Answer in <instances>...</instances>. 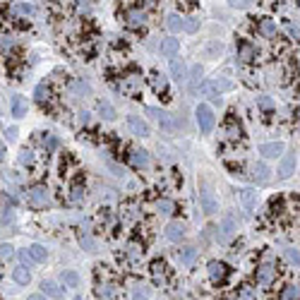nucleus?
<instances>
[{
  "mask_svg": "<svg viewBox=\"0 0 300 300\" xmlns=\"http://www.w3.org/2000/svg\"><path fill=\"white\" fill-rule=\"evenodd\" d=\"M27 255L31 257V262H43L48 252H46V247H43V245L34 243V245H29V247H27Z\"/></svg>",
  "mask_w": 300,
  "mask_h": 300,
  "instance_id": "obj_27",
  "label": "nucleus"
},
{
  "mask_svg": "<svg viewBox=\"0 0 300 300\" xmlns=\"http://www.w3.org/2000/svg\"><path fill=\"white\" fill-rule=\"evenodd\" d=\"M34 96H36V101H39L41 106H48V104H51V86H48V84H39L36 91H34Z\"/></svg>",
  "mask_w": 300,
  "mask_h": 300,
  "instance_id": "obj_24",
  "label": "nucleus"
},
{
  "mask_svg": "<svg viewBox=\"0 0 300 300\" xmlns=\"http://www.w3.org/2000/svg\"><path fill=\"white\" fill-rule=\"evenodd\" d=\"M0 46L7 51V48H12V46H15V41H12L10 36H0Z\"/></svg>",
  "mask_w": 300,
  "mask_h": 300,
  "instance_id": "obj_50",
  "label": "nucleus"
},
{
  "mask_svg": "<svg viewBox=\"0 0 300 300\" xmlns=\"http://www.w3.org/2000/svg\"><path fill=\"white\" fill-rule=\"evenodd\" d=\"M228 5H231V7H247L250 0H228Z\"/></svg>",
  "mask_w": 300,
  "mask_h": 300,
  "instance_id": "obj_51",
  "label": "nucleus"
},
{
  "mask_svg": "<svg viewBox=\"0 0 300 300\" xmlns=\"http://www.w3.org/2000/svg\"><path fill=\"white\" fill-rule=\"evenodd\" d=\"M204 96H209V99H218V89L214 86L212 82H199V86H197Z\"/></svg>",
  "mask_w": 300,
  "mask_h": 300,
  "instance_id": "obj_38",
  "label": "nucleus"
},
{
  "mask_svg": "<svg viewBox=\"0 0 300 300\" xmlns=\"http://www.w3.org/2000/svg\"><path fill=\"white\" fill-rule=\"evenodd\" d=\"M231 300H238V298H231Z\"/></svg>",
  "mask_w": 300,
  "mask_h": 300,
  "instance_id": "obj_61",
  "label": "nucleus"
},
{
  "mask_svg": "<svg viewBox=\"0 0 300 300\" xmlns=\"http://www.w3.org/2000/svg\"><path fill=\"white\" fill-rule=\"evenodd\" d=\"M82 197H84V188L82 185H75V188H72V194H70V199H72V202H80Z\"/></svg>",
  "mask_w": 300,
  "mask_h": 300,
  "instance_id": "obj_45",
  "label": "nucleus"
},
{
  "mask_svg": "<svg viewBox=\"0 0 300 300\" xmlns=\"http://www.w3.org/2000/svg\"><path fill=\"white\" fill-rule=\"evenodd\" d=\"M12 257H15V247L10 243H2L0 245V259H12Z\"/></svg>",
  "mask_w": 300,
  "mask_h": 300,
  "instance_id": "obj_43",
  "label": "nucleus"
},
{
  "mask_svg": "<svg viewBox=\"0 0 300 300\" xmlns=\"http://www.w3.org/2000/svg\"><path fill=\"white\" fill-rule=\"evenodd\" d=\"M183 29H185V31H197V29H199V20H185V24H183Z\"/></svg>",
  "mask_w": 300,
  "mask_h": 300,
  "instance_id": "obj_47",
  "label": "nucleus"
},
{
  "mask_svg": "<svg viewBox=\"0 0 300 300\" xmlns=\"http://www.w3.org/2000/svg\"><path fill=\"white\" fill-rule=\"evenodd\" d=\"M156 212H159V214H164V216L175 214V202H173V199H168V197L156 199Z\"/></svg>",
  "mask_w": 300,
  "mask_h": 300,
  "instance_id": "obj_23",
  "label": "nucleus"
},
{
  "mask_svg": "<svg viewBox=\"0 0 300 300\" xmlns=\"http://www.w3.org/2000/svg\"><path fill=\"white\" fill-rule=\"evenodd\" d=\"M12 279L20 283V286H27L29 281H31V274H29V269L22 264V267H15V272H12Z\"/></svg>",
  "mask_w": 300,
  "mask_h": 300,
  "instance_id": "obj_31",
  "label": "nucleus"
},
{
  "mask_svg": "<svg viewBox=\"0 0 300 300\" xmlns=\"http://www.w3.org/2000/svg\"><path fill=\"white\" fill-rule=\"evenodd\" d=\"M240 202H243V207H245L247 212H252V209L257 207V192H252V190H240Z\"/></svg>",
  "mask_w": 300,
  "mask_h": 300,
  "instance_id": "obj_28",
  "label": "nucleus"
},
{
  "mask_svg": "<svg viewBox=\"0 0 300 300\" xmlns=\"http://www.w3.org/2000/svg\"><path fill=\"white\" fill-rule=\"evenodd\" d=\"M194 259H197V250L194 247H183L178 252V262L180 264H194Z\"/></svg>",
  "mask_w": 300,
  "mask_h": 300,
  "instance_id": "obj_30",
  "label": "nucleus"
},
{
  "mask_svg": "<svg viewBox=\"0 0 300 300\" xmlns=\"http://www.w3.org/2000/svg\"><path fill=\"white\" fill-rule=\"evenodd\" d=\"M142 75L139 72H128V75H123V80H120V89H123V94H128V96H137L139 91H142Z\"/></svg>",
  "mask_w": 300,
  "mask_h": 300,
  "instance_id": "obj_2",
  "label": "nucleus"
},
{
  "mask_svg": "<svg viewBox=\"0 0 300 300\" xmlns=\"http://www.w3.org/2000/svg\"><path fill=\"white\" fill-rule=\"evenodd\" d=\"M178 51H180L178 39H164V41H161V53H164L166 58H173Z\"/></svg>",
  "mask_w": 300,
  "mask_h": 300,
  "instance_id": "obj_25",
  "label": "nucleus"
},
{
  "mask_svg": "<svg viewBox=\"0 0 300 300\" xmlns=\"http://www.w3.org/2000/svg\"><path fill=\"white\" fill-rule=\"evenodd\" d=\"M123 20H125V24L132 29H139L144 22H147V12L142 10V7H130V10H125L123 12Z\"/></svg>",
  "mask_w": 300,
  "mask_h": 300,
  "instance_id": "obj_6",
  "label": "nucleus"
},
{
  "mask_svg": "<svg viewBox=\"0 0 300 300\" xmlns=\"http://www.w3.org/2000/svg\"><path fill=\"white\" fill-rule=\"evenodd\" d=\"M199 202H202V212L204 214H216L218 212V204H216V197H214V192L212 188L207 185V183H202V188H199Z\"/></svg>",
  "mask_w": 300,
  "mask_h": 300,
  "instance_id": "obj_4",
  "label": "nucleus"
},
{
  "mask_svg": "<svg viewBox=\"0 0 300 300\" xmlns=\"http://www.w3.org/2000/svg\"><path fill=\"white\" fill-rule=\"evenodd\" d=\"M283 159H281V166H279V178L281 180H286V178H291L293 173H296V164H298V154L296 151H288V154H281Z\"/></svg>",
  "mask_w": 300,
  "mask_h": 300,
  "instance_id": "obj_5",
  "label": "nucleus"
},
{
  "mask_svg": "<svg viewBox=\"0 0 300 300\" xmlns=\"http://www.w3.org/2000/svg\"><path fill=\"white\" fill-rule=\"evenodd\" d=\"M123 218H125V221H135L137 218V202H125V204H123Z\"/></svg>",
  "mask_w": 300,
  "mask_h": 300,
  "instance_id": "obj_37",
  "label": "nucleus"
},
{
  "mask_svg": "<svg viewBox=\"0 0 300 300\" xmlns=\"http://www.w3.org/2000/svg\"><path fill=\"white\" fill-rule=\"evenodd\" d=\"M166 238L168 240H173V243H180L183 238H185V223H180V221H173V223H168L166 226Z\"/></svg>",
  "mask_w": 300,
  "mask_h": 300,
  "instance_id": "obj_12",
  "label": "nucleus"
},
{
  "mask_svg": "<svg viewBox=\"0 0 300 300\" xmlns=\"http://www.w3.org/2000/svg\"><path fill=\"white\" fill-rule=\"evenodd\" d=\"M80 245H82L84 250H89V252H94V247H96V243H94V238H91V233H86V231H80Z\"/></svg>",
  "mask_w": 300,
  "mask_h": 300,
  "instance_id": "obj_39",
  "label": "nucleus"
},
{
  "mask_svg": "<svg viewBox=\"0 0 300 300\" xmlns=\"http://www.w3.org/2000/svg\"><path fill=\"white\" fill-rule=\"evenodd\" d=\"M283 142H267V144H262L259 147V154L264 156V159H279L281 154H283Z\"/></svg>",
  "mask_w": 300,
  "mask_h": 300,
  "instance_id": "obj_13",
  "label": "nucleus"
},
{
  "mask_svg": "<svg viewBox=\"0 0 300 300\" xmlns=\"http://www.w3.org/2000/svg\"><path fill=\"white\" fill-rule=\"evenodd\" d=\"M80 123H89V113H86V110L80 113Z\"/></svg>",
  "mask_w": 300,
  "mask_h": 300,
  "instance_id": "obj_57",
  "label": "nucleus"
},
{
  "mask_svg": "<svg viewBox=\"0 0 300 300\" xmlns=\"http://www.w3.org/2000/svg\"><path fill=\"white\" fill-rule=\"evenodd\" d=\"M10 108H12V115H15V118H24V115H27V101H24L22 96H12Z\"/></svg>",
  "mask_w": 300,
  "mask_h": 300,
  "instance_id": "obj_21",
  "label": "nucleus"
},
{
  "mask_svg": "<svg viewBox=\"0 0 300 300\" xmlns=\"http://www.w3.org/2000/svg\"><path fill=\"white\" fill-rule=\"evenodd\" d=\"M281 300H298V286H286L283 291H281Z\"/></svg>",
  "mask_w": 300,
  "mask_h": 300,
  "instance_id": "obj_42",
  "label": "nucleus"
},
{
  "mask_svg": "<svg viewBox=\"0 0 300 300\" xmlns=\"http://www.w3.org/2000/svg\"><path fill=\"white\" fill-rule=\"evenodd\" d=\"M132 300H149V298H147V296H135Z\"/></svg>",
  "mask_w": 300,
  "mask_h": 300,
  "instance_id": "obj_60",
  "label": "nucleus"
},
{
  "mask_svg": "<svg viewBox=\"0 0 300 300\" xmlns=\"http://www.w3.org/2000/svg\"><path fill=\"white\" fill-rule=\"evenodd\" d=\"M63 283L67 288H77L80 286V274L77 272H63Z\"/></svg>",
  "mask_w": 300,
  "mask_h": 300,
  "instance_id": "obj_36",
  "label": "nucleus"
},
{
  "mask_svg": "<svg viewBox=\"0 0 300 300\" xmlns=\"http://www.w3.org/2000/svg\"><path fill=\"white\" fill-rule=\"evenodd\" d=\"M12 12L20 17H31V15H36V7L31 2H17V5H12Z\"/></svg>",
  "mask_w": 300,
  "mask_h": 300,
  "instance_id": "obj_29",
  "label": "nucleus"
},
{
  "mask_svg": "<svg viewBox=\"0 0 300 300\" xmlns=\"http://www.w3.org/2000/svg\"><path fill=\"white\" fill-rule=\"evenodd\" d=\"M175 2H178V7H183V10H192V7H194L192 0H175Z\"/></svg>",
  "mask_w": 300,
  "mask_h": 300,
  "instance_id": "obj_52",
  "label": "nucleus"
},
{
  "mask_svg": "<svg viewBox=\"0 0 300 300\" xmlns=\"http://www.w3.org/2000/svg\"><path fill=\"white\" fill-rule=\"evenodd\" d=\"M149 272H151V279H154V283L156 286H161L166 281V264H164V259H154L151 264H149Z\"/></svg>",
  "mask_w": 300,
  "mask_h": 300,
  "instance_id": "obj_14",
  "label": "nucleus"
},
{
  "mask_svg": "<svg viewBox=\"0 0 300 300\" xmlns=\"http://www.w3.org/2000/svg\"><path fill=\"white\" fill-rule=\"evenodd\" d=\"M0 274H2V269H0Z\"/></svg>",
  "mask_w": 300,
  "mask_h": 300,
  "instance_id": "obj_62",
  "label": "nucleus"
},
{
  "mask_svg": "<svg viewBox=\"0 0 300 300\" xmlns=\"http://www.w3.org/2000/svg\"><path fill=\"white\" fill-rule=\"evenodd\" d=\"M288 259L298 267V250H296V247H291V250H288Z\"/></svg>",
  "mask_w": 300,
  "mask_h": 300,
  "instance_id": "obj_53",
  "label": "nucleus"
},
{
  "mask_svg": "<svg viewBox=\"0 0 300 300\" xmlns=\"http://www.w3.org/2000/svg\"><path fill=\"white\" fill-rule=\"evenodd\" d=\"M41 288H43V293H46V296H48V298H63V291H60V288H58V286H55L53 281H43V283H41Z\"/></svg>",
  "mask_w": 300,
  "mask_h": 300,
  "instance_id": "obj_34",
  "label": "nucleus"
},
{
  "mask_svg": "<svg viewBox=\"0 0 300 300\" xmlns=\"http://www.w3.org/2000/svg\"><path fill=\"white\" fill-rule=\"evenodd\" d=\"M27 199L31 207H36V209H43L48 202H51V192L46 185H34L31 190L27 192Z\"/></svg>",
  "mask_w": 300,
  "mask_h": 300,
  "instance_id": "obj_3",
  "label": "nucleus"
},
{
  "mask_svg": "<svg viewBox=\"0 0 300 300\" xmlns=\"http://www.w3.org/2000/svg\"><path fill=\"white\" fill-rule=\"evenodd\" d=\"M214 86H216V89H231L233 84L228 82V80H216V84H214Z\"/></svg>",
  "mask_w": 300,
  "mask_h": 300,
  "instance_id": "obj_54",
  "label": "nucleus"
},
{
  "mask_svg": "<svg viewBox=\"0 0 300 300\" xmlns=\"http://www.w3.org/2000/svg\"><path fill=\"white\" fill-rule=\"evenodd\" d=\"M149 84H151V89L156 94H166V89H168V82H166V77L161 72H151L149 75Z\"/></svg>",
  "mask_w": 300,
  "mask_h": 300,
  "instance_id": "obj_20",
  "label": "nucleus"
},
{
  "mask_svg": "<svg viewBox=\"0 0 300 300\" xmlns=\"http://www.w3.org/2000/svg\"><path fill=\"white\" fill-rule=\"evenodd\" d=\"M276 274H279V269L274 267L272 262H267V264H262L259 269H257V281H259V286H272L274 281H276Z\"/></svg>",
  "mask_w": 300,
  "mask_h": 300,
  "instance_id": "obj_7",
  "label": "nucleus"
},
{
  "mask_svg": "<svg viewBox=\"0 0 300 300\" xmlns=\"http://www.w3.org/2000/svg\"><path fill=\"white\" fill-rule=\"evenodd\" d=\"M27 300H46V298H43V296H29Z\"/></svg>",
  "mask_w": 300,
  "mask_h": 300,
  "instance_id": "obj_58",
  "label": "nucleus"
},
{
  "mask_svg": "<svg viewBox=\"0 0 300 300\" xmlns=\"http://www.w3.org/2000/svg\"><path fill=\"white\" fill-rule=\"evenodd\" d=\"M226 137H228L231 142H238V139L243 137V128H240V123L228 120V123H226Z\"/></svg>",
  "mask_w": 300,
  "mask_h": 300,
  "instance_id": "obj_26",
  "label": "nucleus"
},
{
  "mask_svg": "<svg viewBox=\"0 0 300 300\" xmlns=\"http://www.w3.org/2000/svg\"><path fill=\"white\" fill-rule=\"evenodd\" d=\"M147 110H149V115H154V118L159 120V125L164 128L168 135H171V132H175V123H173L171 113H166V110H159V108H147Z\"/></svg>",
  "mask_w": 300,
  "mask_h": 300,
  "instance_id": "obj_10",
  "label": "nucleus"
},
{
  "mask_svg": "<svg viewBox=\"0 0 300 300\" xmlns=\"http://www.w3.org/2000/svg\"><path fill=\"white\" fill-rule=\"evenodd\" d=\"M238 58H240L243 63H255V60L259 58V51H257V46H252L250 41H240V46H238Z\"/></svg>",
  "mask_w": 300,
  "mask_h": 300,
  "instance_id": "obj_11",
  "label": "nucleus"
},
{
  "mask_svg": "<svg viewBox=\"0 0 300 300\" xmlns=\"http://www.w3.org/2000/svg\"><path fill=\"white\" fill-rule=\"evenodd\" d=\"M2 159H5V147L0 144V161H2Z\"/></svg>",
  "mask_w": 300,
  "mask_h": 300,
  "instance_id": "obj_59",
  "label": "nucleus"
},
{
  "mask_svg": "<svg viewBox=\"0 0 300 300\" xmlns=\"http://www.w3.org/2000/svg\"><path fill=\"white\" fill-rule=\"evenodd\" d=\"M20 164H22V166H31V164H34V151L24 149V151L20 154Z\"/></svg>",
  "mask_w": 300,
  "mask_h": 300,
  "instance_id": "obj_44",
  "label": "nucleus"
},
{
  "mask_svg": "<svg viewBox=\"0 0 300 300\" xmlns=\"http://www.w3.org/2000/svg\"><path fill=\"white\" fill-rule=\"evenodd\" d=\"M171 75H173V80L178 84H183L188 80V75H185V65L180 63V60H171Z\"/></svg>",
  "mask_w": 300,
  "mask_h": 300,
  "instance_id": "obj_22",
  "label": "nucleus"
},
{
  "mask_svg": "<svg viewBox=\"0 0 300 300\" xmlns=\"http://www.w3.org/2000/svg\"><path fill=\"white\" fill-rule=\"evenodd\" d=\"M207 272H209V279L214 281V283H221V281H226V276H228V264L226 262H218V259H214V262H209V267H207Z\"/></svg>",
  "mask_w": 300,
  "mask_h": 300,
  "instance_id": "obj_8",
  "label": "nucleus"
},
{
  "mask_svg": "<svg viewBox=\"0 0 300 300\" xmlns=\"http://www.w3.org/2000/svg\"><path fill=\"white\" fill-rule=\"evenodd\" d=\"M269 166L264 164V161H257V164L252 166V180L255 183H269Z\"/></svg>",
  "mask_w": 300,
  "mask_h": 300,
  "instance_id": "obj_16",
  "label": "nucleus"
},
{
  "mask_svg": "<svg viewBox=\"0 0 300 300\" xmlns=\"http://www.w3.org/2000/svg\"><path fill=\"white\" fill-rule=\"evenodd\" d=\"M194 115H197V125H199V130H202L204 135H209V132L214 130V123H216L214 110L209 108L207 104H199L197 110H194Z\"/></svg>",
  "mask_w": 300,
  "mask_h": 300,
  "instance_id": "obj_1",
  "label": "nucleus"
},
{
  "mask_svg": "<svg viewBox=\"0 0 300 300\" xmlns=\"http://www.w3.org/2000/svg\"><path fill=\"white\" fill-rule=\"evenodd\" d=\"M125 257H128L130 264H139L144 259V245L139 240H130L128 247H125Z\"/></svg>",
  "mask_w": 300,
  "mask_h": 300,
  "instance_id": "obj_9",
  "label": "nucleus"
},
{
  "mask_svg": "<svg viewBox=\"0 0 300 300\" xmlns=\"http://www.w3.org/2000/svg\"><path fill=\"white\" fill-rule=\"evenodd\" d=\"M238 300H255V293H252V288H243V291L238 293Z\"/></svg>",
  "mask_w": 300,
  "mask_h": 300,
  "instance_id": "obj_48",
  "label": "nucleus"
},
{
  "mask_svg": "<svg viewBox=\"0 0 300 300\" xmlns=\"http://www.w3.org/2000/svg\"><path fill=\"white\" fill-rule=\"evenodd\" d=\"M257 29H259V34H262L264 39H276V22H274V20H269V17L259 20Z\"/></svg>",
  "mask_w": 300,
  "mask_h": 300,
  "instance_id": "obj_19",
  "label": "nucleus"
},
{
  "mask_svg": "<svg viewBox=\"0 0 300 300\" xmlns=\"http://www.w3.org/2000/svg\"><path fill=\"white\" fill-rule=\"evenodd\" d=\"M183 24H185V17L183 15H171L166 20V27L171 29V31H183Z\"/></svg>",
  "mask_w": 300,
  "mask_h": 300,
  "instance_id": "obj_33",
  "label": "nucleus"
},
{
  "mask_svg": "<svg viewBox=\"0 0 300 300\" xmlns=\"http://www.w3.org/2000/svg\"><path fill=\"white\" fill-rule=\"evenodd\" d=\"M89 91H91V86L86 82H72V94L75 96H86Z\"/></svg>",
  "mask_w": 300,
  "mask_h": 300,
  "instance_id": "obj_41",
  "label": "nucleus"
},
{
  "mask_svg": "<svg viewBox=\"0 0 300 300\" xmlns=\"http://www.w3.org/2000/svg\"><path fill=\"white\" fill-rule=\"evenodd\" d=\"M96 293H99V298L101 300H115L118 288H115V283H113V281H104V283H99Z\"/></svg>",
  "mask_w": 300,
  "mask_h": 300,
  "instance_id": "obj_17",
  "label": "nucleus"
},
{
  "mask_svg": "<svg viewBox=\"0 0 300 300\" xmlns=\"http://www.w3.org/2000/svg\"><path fill=\"white\" fill-rule=\"evenodd\" d=\"M257 104H259V108H264V110L274 108V104H272V99H269V96H259V99H257Z\"/></svg>",
  "mask_w": 300,
  "mask_h": 300,
  "instance_id": "obj_46",
  "label": "nucleus"
},
{
  "mask_svg": "<svg viewBox=\"0 0 300 300\" xmlns=\"http://www.w3.org/2000/svg\"><path fill=\"white\" fill-rule=\"evenodd\" d=\"M199 82H202V67L199 65H192L190 67V91H197Z\"/></svg>",
  "mask_w": 300,
  "mask_h": 300,
  "instance_id": "obj_35",
  "label": "nucleus"
},
{
  "mask_svg": "<svg viewBox=\"0 0 300 300\" xmlns=\"http://www.w3.org/2000/svg\"><path fill=\"white\" fill-rule=\"evenodd\" d=\"M43 144H46V149H55L58 147V139L53 135H46L43 137Z\"/></svg>",
  "mask_w": 300,
  "mask_h": 300,
  "instance_id": "obj_49",
  "label": "nucleus"
},
{
  "mask_svg": "<svg viewBox=\"0 0 300 300\" xmlns=\"http://www.w3.org/2000/svg\"><path fill=\"white\" fill-rule=\"evenodd\" d=\"M218 231H221V236H223V238H231V236L236 233V221H233L231 216H223V221H221V228H218Z\"/></svg>",
  "mask_w": 300,
  "mask_h": 300,
  "instance_id": "obj_32",
  "label": "nucleus"
},
{
  "mask_svg": "<svg viewBox=\"0 0 300 300\" xmlns=\"http://www.w3.org/2000/svg\"><path fill=\"white\" fill-rule=\"evenodd\" d=\"M99 113L104 115V120H113V118H115V108L110 106L108 101H101V104H99Z\"/></svg>",
  "mask_w": 300,
  "mask_h": 300,
  "instance_id": "obj_40",
  "label": "nucleus"
},
{
  "mask_svg": "<svg viewBox=\"0 0 300 300\" xmlns=\"http://www.w3.org/2000/svg\"><path fill=\"white\" fill-rule=\"evenodd\" d=\"M128 161L135 166V168H147V166H149V154H147L144 149H130Z\"/></svg>",
  "mask_w": 300,
  "mask_h": 300,
  "instance_id": "obj_15",
  "label": "nucleus"
},
{
  "mask_svg": "<svg viewBox=\"0 0 300 300\" xmlns=\"http://www.w3.org/2000/svg\"><path fill=\"white\" fill-rule=\"evenodd\" d=\"M128 125H130L132 135H137V137H147V135H149V128H147V123H144V120H139L137 115H130V118H128Z\"/></svg>",
  "mask_w": 300,
  "mask_h": 300,
  "instance_id": "obj_18",
  "label": "nucleus"
},
{
  "mask_svg": "<svg viewBox=\"0 0 300 300\" xmlns=\"http://www.w3.org/2000/svg\"><path fill=\"white\" fill-rule=\"evenodd\" d=\"M137 2H139V7H142V5H147V7H151V5H156V0H137Z\"/></svg>",
  "mask_w": 300,
  "mask_h": 300,
  "instance_id": "obj_56",
  "label": "nucleus"
},
{
  "mask_svg": "<svg viewBox=\"0 0 300 300\" xmlns=\"http://www.w3.org/2000/svg\"><path fill=\"white\" fill-rule=\"evenodd\" d=\"M7 139H17V128H7Z\"/></svg>",
  "mask_w": 300,
  "mask_h": 300,
  "instance_id": "obj_55",
  "label": "nucleus"
}]
</instances>
